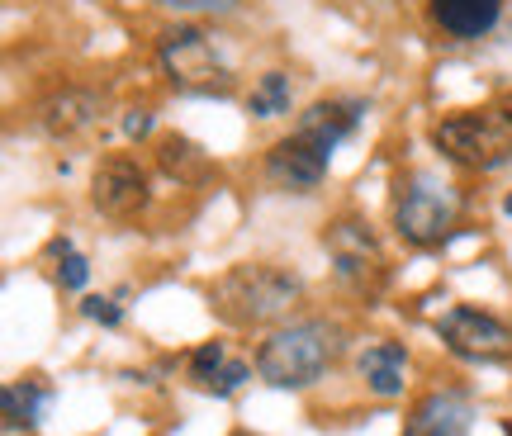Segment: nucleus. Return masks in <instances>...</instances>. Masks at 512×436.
Here are the masks:
<instances>
[{
  "mask_svg": "<svg viewBox=\"0 0 512 436\" xmlns=\"http://www.w3.org/2000/svg\"><path fill=\"white\" fill-rule=\"evenodd\" d=\"M304 299V280L285 266H266V261H247L223 275L209 304L228 327H266L285 318Z\"/></svg>",
  "mask_w": 512,
  "mask_h": 436,
  "instance_id": "f257e3e1",
  "label": "nucleus"
},
{
  "mask_svg": "<svg viewBox=\"0 0 512 436\" xmlns=\"http://www.w3.org/2000/svg\"><path fill=\"white\" fill-rule=\"evenodd\" d=\"M337 356H342V327L328 318H309V323L280 327L275 337L261 342L256 375L271 389H309L313 380L328 375Z\"/></svg>",
  "mask_w": 512,
  "mask_h": 436,
  "instance_id": "f03ea898",
  "label": "nucleus"
},
{
  "mask_svg": "<svg viewBox=\"0 0 512 436\" xmlns=\"http://www.w3.org/2000/svg\"><path fill=\"white\" fill-rule=\"evenodd\" d=\"M460 195L451 181H441L437 171H408L394 185V228L413 247H437L441 237L456 228Z\"/></svg>",
  "mask_w": 512,
  "mask_h": 436,
  "instance_id": "7ed1b4c3",
  "label": "nucleus"
},
{
  "mask_svg": "<svg viewBox=\"0 0 512 436\" xmlns=\"http://www.w3.org/2000/svg\"><path fill=\"white\" fill-rule=\"evenodd\" d=\"M432 143H437V152H446L456 166H470V171H498L512 162V124L498 109L494 114H479V109L446 114L441 124H432Z\"/></svg>",
  "mask_w": 512,
  "mask_h": 436,
  "instance_id": "20e7f679",
  "label": "nucleus"
},
{
  "mask_svg": "<svg viewBox=\"0 0 512 436\" xmlns=\"http://www.w3.org/2000/svg\"><path fill=\"white\" fill-rule=\"evenodd\" d=\"M323 247H328V261L337 280L347 285L356 299H380V290L389 285V256H384L380 237L366 218H337L323 233Z\"/></svg>",
  "mask_w": 512,
  "mask_h": 436,
  "instance_id": "39448f33",
  "label": "nucleus"
},
{
  "mask_svg": "<svg viewBox=\"0 0 512 436\" xmlns=\"http://www.w3.org/2000/svg\"><path fill=\"white\" fill-rule=\"evenodd\" d=\"M162 67L171 76V86L185 95H228L233 91V67L223 62V53L214 48V38L181 24L162 34Z\"/></svg>",
  "mask_w": 512,
  "mask_h": 436,
  "instance_id": "423d86ee",
  "label": "nucleus"
},
{
  "mask_svg": "<svg viewBox=\"0 0 512 436\" xmlns=\"http://www.w3.org/2000/svg\"><path fill=\"white\" fill-rule=\"evenodd\" d=\"M437 337L460 361H475V365H494L512 356V327L503 318L484 309H470V304H456L451 313L437 318Z\"/></svg>",
  "mask_w": 512,
  "mask_h": 436,
  "instance_id": "0eeeda50",
  "label": "nucleus"
},
{
  "mask_svg": "<svg viewBox=\"0 0 512 436\" xmlns=\"http://www.w3.org/2000/svg\"><path fill=\"white\" fill-rule=\"evenodd\" d=\"M91 204L114 223H128L147 209V171L133 157H105L91 176Z\"/></svg>",
  "mask_w": 512,
  "mask_h": 436,
  "instance_id": "6e6552de",
  "label": "nucleus"
},
{
  "mask_svg": "<svg viewBox=\"0 0 512 436\" xmlns=\"http://www.w3.org/2000/svg\"><path fill=\"white\" fill-rule=\"evenodd\" d=\"M328 162H332V152L323 143H313L304 133H290V138H280L271 147L266 176H271V185L290 190V195H309L313 185L328 176Z\"/></svg>",
  "mask_w": 512,
  "mask_h": 436,
  "instance_id": "1a4fd4ad",
  "label": "nucleus"
},
{
  "mask_svg": "<svg viewBox=\"0 0 512 436\" xmlns=\"http://www.w3.org/2000/svg\"><path fill=\"white\" fill-rule=\"evenodd\" d=\"M34 124H38V133L53 138V143H81V138H91L95 124H100V95L81 91V86H67V91L48 95V100L34 109Z\"/></svg>",
  "mask_w": 512,
  "mask_h": 436,
  "instance_id": "9d476101",
  "label": "nucleus"
},
{
  "mask_svg": "<svg viewBox=\"0 0 512 436\" xmlns=\"http://www.w3.org/2000/svg\"><path fill=\"white\" fill-rule=\"evenodd\" d=\"M470 427H475V399L451 384V389H432L413 408L403 436H470Z\"/></svg>",
  "mask_w": 512,
  "mask_h": 436,
  "instance_id": "9b49d317",
  "label": "nucleus"
},
{
  "mask_svg": "<svg viewBox=\"0 0 512 436\" xmlns=\"http://www.w3.org/2000/svg\"><path fill=\"white\" fill-rule=\"evenodd\" d=\"M361 119H366V105H361V100H318V105H309L299 114L294 133H304L313 143H323L328 152H337V147L361 128Z\"/></svg>",
  "mask_w": 512,
  "mask_h": 436,
  "instance_id": "f8f14e48",
  "label": "nucleus"
},
{
  "mask_svg": "<svg viewBox=\"0 0 512 436\" xmlns=\"http://www.w3.org/2000/svg\"><path fill=\"white\" fill-rule=\"evenodd\" d=\"M190 380H195V389H204V394L228 399V394H238L242 384L252 380V365L233 361L223 342H209V346H200V351L190 356Z\"/></svg>",
  "mask_w": 512,
  "mask_h": 436,
  "instance_id": "ddd939ff",
  "label": "nucleus"
},
{
  "mask_svg": "<svg viewBox=\"0 0 512 436\" xmlns=\"http://www.w3.org/2000/svg\"><path fill=\"white\" fill-rule=\"evenodd\" d=\"M503 15V0H432L437 29L451 38H484Z\"/></svg>",
  "mask_w": 512,
  "mask_h": 436,
  "instance_id": "4468645a",
  "label": "nucleus"
},
{
  "mask_svg": "<svg viewBox=\"0 0 512 436\" xmlns=\"http://www.w3.org/2000/svg\"><path fill=\"white\" fill-rule=\"evenodd\" d=\"M356 370H361V380H366L370 394H380V399H394V394H403V375H408V351H403L399 342H370L366 351H361Z\"/></svg>",
  "mask_w": 512,
  "mask_h": 436,
  "instance_id": "2eb2a0df",
  "label": "nucleus"
},
{
  "mask_svg": "<svg viewBox=\"0 0 512 436\" xmlns=\"http://www.w3.org/2000/svg\"><path fill=\"white\" fill-rule=\"evenodd\" d=\"M53 399V389L29 375V380H15L0 389V418H5V432H34L38 418H43V408Z\"/></svg>",
  "mask_w": 512,
  "mask_h": 436,
  "instance_id": "dca6fc26",
  "label": "nucleus"
},
{
  "mask_svg": "<svg viewBox=\"0 0 512 436\" xmlns=\"http://www.w3.org/2000/svg\"><path fill=\"white\" fill-rule=\"evenodd\" d=\"M247 114L252 119H275V114H290V76L285 72H266L247 95Z\"/></svg>",
  "mask_w": 512,
  "mask_h": 436,
  "instance_id": "f3484780",
  "label": "nucleus"
},
{
  "mask_svg": "<svg viewBox=\"0 0 512 436\" xmlns=\"http://www.w3.org/2000/svg\"><path fill=\"white\" fill-rule=\"evenodd\" d=\"M157 157H162V166L171 171V176H176V181H200L204 166H209L200 147L190 143V138H181V133L162 138V143H157Z\"/></svg>",
  "mask_w": 512,
  "mask_h": 436,
  "instance_id": "a211bd4d",
  "label": "nucleus"
},
{
  "mask_svg": "<svg viewBox=\"0 0 512 436\" xmlns=\"http://www.w3.org/2000/svg\"><path fill=\"white\" fill-rule=\"evenodd\" d=\"M48 252L57 256V280H62V290H86V280H91L86 256H76L67 237H53V247H48Z\"/></svg>",
  "mask_w": 512,
  "mask_h": 436,
  "instance_id": "6ab92c4d",
  "label": "nucleus"
},
{
  "mask_svg": "<svg viewBox=\"0 0 512 436\" xmlns=\"http://www.w3.org/2000/svg\"><path fill=\"white\" fill-rule=\"evenodd\" d=\"M147 5H157L166 15H233L238 10V0H147Z\"/></svg>",
  "mask_w": 512,
  "mask_h": 436,
  "instance_id": "aec40b11",
  "label": "nucleus"
},
{
  "mask_svg": "<svg viewBox=\"0 0 512 436\" xmlns=\"http://www.w3.org/2000/svg\"><path fill=\"white\" fill-rule=\"evenodd\" d=\"M81 313H86V318H91V323H100V327H119L124 323V309H119V304H114V299H81Z\"/></svg>",
  "mask_w": 512,
  "mask_h": 436,
  "instance_id": "412c9836",
  "label": "nucleus"
},
{
  "mask_svg": "<svg viewBox=\"0 0 512 436\" xmlns=\"http://www.w3.org/2000/svg\"><path fill=\"white\" fill-rule=\"evenodd\" d=\"M124 133L128 138H147V133H152V109H128Z\"/></svg>",
  "mask_w": 512,
  "mask_h": 436,
  "instance_id": "4be33fe9",
  "label": "nucleus"
},
{
  "mask_svg": "<svg viewBox=\"0 0 512 436\" xmlns=\"http://www.w3.org/2000/svg\"><path fill=\"white\" fill-rule=\"evenodd\" d=\"M498 114H503V119L512 124V91H503V100H498Z\"/></svg>",
  "mask_w": 512,
  "mask_h": 436,
  "instance_id": "5701e85b",
  "label": "nucleus"
},
{
  "mask_svg": "<svg viewBox=\"0 0 512 436\" xmlns=\"http://www.w3.org/2000/svg\"><path fill=\"white\" fill-rule=\"evenodd\" d=\"M503 214H508V218H512V195H508V200H503Z\"/></svg>",
  "mask_w": 512,
  "mask_h": 436,
  "instance_id": "b1692460",
  "label": "nucleus"
},
{
  "mask_svg": "<svg viewBox=\"0 0 512 436\" xmlns=\"http://www.w3.org/2000/svg\"><path fill=\"white\" fill-rule=\"evenodd\" d=\"M503 436H512V422H503Z\"/></svg>",
  "mask_w": 512,
  "mask_h": 436,
  "instance_id": "393cba45",
  "label": "nucleus"
},
{
  "mask_svg": "<svg viewBox=\"0 0 512 436\" xmlns=\"http://www.w3.org/2000/svg\"><path fill=\"white\" fill-rule=\"evenodd\" d=\"M233 436H247V432H233Z\"/></svg>",
  "mask_w": 512,
  "mask_h": 436,
  "instance_id": "a878e982",
  "label": "nucleus"
}]
</instances>
